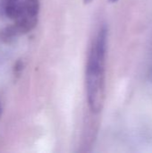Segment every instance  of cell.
Returning <instances> with one entry per match:
<instances>
[{
	"label": "cell",
	"mask_w": 152,
	"mask_h": 153,
	"mask_svg": "<svg viewBox=\"0 0 152 153\" xmlns=\"http://www.w3.org/2000/svg\"><path fill=\"white\" fill-rule=\"evenodd\" d=\"M4 12L13 22V34H22L32 30L38 22L39 0H4Z\"/></svg>",
	"instance_id": "7a4b0ae2"
},
{
	"label": "cell",
	"mask_w": 152,
	"mask_h": 153,
	"mask_svg": "<svg viewBox=\"0 0 152 153\" xmlns=\"http://www.w3.org/2000/svg\"><path fill=\"white\" fill-rule=\"evenodd\" d=\"M118 0H109V2L110 3H116V2H117Z\"/></svg>",
	"instance_id": "277c9868"
},
{
	"label": "cell",
	"mask_w": 152,
	"mask_h": 153,
	"mask_svg": "<svg viewBox=\"0 0 152 153\" xmlns=\"http://www.w3.org/2000/svg\"><path fill=\"white\" fill-rule=\"evenodd\" d=\"M108 30L100 28L90 47L86 66V91L90 110L99 113L105 101L106 91V52Z\"/></svg>",
	"instance_id": "6da1fadb"
},
{
	"label": "cell",
	"mask_w": 152,
	"mask_h": 153,
	"mask_svg": "<svg viewBox=\"0 0 152 153\" xmlns=\"http://www.w3.org/2000/svg\"><path fill=\"white\" fill-rule=\"evenodd\" d=\"M83 1H84V3H85V4H89V3H90L92 0H83Z\"/></svg>",
	"instance_id": "3957f363"
},
{
	"label": "cell",
	"mask_w": 152,
	"mask_h": 153,
	"mask_svg": "<svg viewBox=\"0 0 152 153\" xmlns=\"http://www.w3.org/2000/svg\"><path fill=\"white\" fill-rule=\"evenodd\" d=\"M1 115H2V108L0 106V117H1Z\"/></svg>",
	"instance_id": "5b68a950"
}]
</instances>
